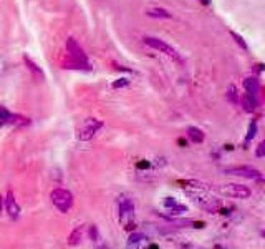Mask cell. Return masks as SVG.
I'll return each mask as SVG.
<instances>
[{
	"mask_svg": "<svg viewBox=\"0 0 265 249\" xmlns=\"http://www.w3.org/2000/svg\"><path fill=\"white\" fill-rule=\"evenodd\" d=\"M10 111L7 110L5 107H0V128L3 126V124H9V120H10Z\"/></svg>",
	"mask_w": 265,
	"mask_h": 249,
	"instance_id": "18",
	"label": "cell"
},
{
	"mask_svg": "<svg viewBox=\"0 0 265 249\" xmlns=\"http://www.w3.org/2000/svg\"><path fill=\"white\" fill-rule=\"evenodd\" d=\"M178 143H179V144H182V146H187V142H184L182 138H179V140H178Z\"/></svg>",
	"mask_w": 265,
	"mask_h": 249,
	"instance_id": "31",
	"label": "cell"
},
{
	"mask_svg": "<svg viewBox=\"0 0 265 249\" xmlns=\"http://www.w3.org/2000/svg\"><path fill=\"white\" fill-rule=\"evenodd\" d=\"M143 42H144V45H148V47L154 48V50H158L159 53H164V55H166V57L172 58V60H174V62L181 63V65H182V63H184V60H182V57H181L179 52L176 50L174 47H171L169 43L164 42V40L158 38V37H144V38H143Z\"/></svg>",
	"mask_w": 265,
	"mask_h": 249,
	"instance_id": "2",
	"label": "cell"
},
{
	"mask_svg": "<svg viewBox=\"0 0 265 249\" xmlns=\"http://www.w3.org/2000/svg\"><path fill=\"white\" fill-rule=\"evenodd\" d=\"M2 211H3V196L0 195V214H2Z\"/></svg>",
	"mask_w": 265,
	"mask_h": 249,
	"instance_id": "29",
	"label": "cell"
},
{
	"mask_svg": "<svg viewBox=\"0 0 265 249\" xmlns=\"http://www.w3.org/2000/svg\"><path fill=\"white\" fill-rule=\"evenodd\" d=\"M169 211V214L167 216H179V214H182V213H186L187 211V206L186 204H176L174 208H171V210H167Z\"/></svg>",
	"mask_w": 265,
	"mask_h": 249,
	"instance_id": "20",
	"label": "cell"
},
{
	"mask_svg": "<svg viewBox=\"0 0 265 249\" xmlns=\"http://www.w3.org/2000/svg\"><path fill=\"white\" fill-rule=\"evenodd\" d=\"M146 15H148V17H152V18H171L172 17V15L166 9H158V7H156V9L148 10Z\"/></svg>",
	"mask_w": 265,
	"mask_h": 249,
	"instance_id": "14",
	"label": "cell"
},
{
	"mask_svg": "<svg viewBox=\"0 0 265 249\" xmlns=\"http://www.w3.org/2000/svg\"><path fill=\"white\" fill-rule=\"evenodd\" d=\"M83 234H85V228L83 226H78L71 231L70 238H68V246L75 248V246H80V243L83 241Z\"/></svg>",
	"mask_w": 265,
	"mask_h": 249,
	"instance_id": "12",
	"label": "cell"
},
{
	"mask_svg": "<svg viewBox=\"0 0 265 249\" xmlns=\"http://www.w3.org/2000/svg\"><path fill=\"white\" fill-rule=\"evenodd\" d=\"M23 63L27 65V68H29V71H30L32 75H33L35 80H40V82H42V80H45V75H43L42 68H40L37 63H35L33 60L29 57V55H23Z\"/></svg>",
	"mask_w": 265,
	"mask_h": 249,
	"instance_id": "9",
	"label": "cell"
},
{
	"mask_svg": "<svg viewBox=\"0 0 265 249\" xmlns=\"http://www.w3.org/2000/svg\"><path fill=\"white\" fill-rule=\"evenodd\" d=\"M103 128V122L98 118H86L85 122L82 123V126L78 128V140L82 142H88L93 136L98 133Z\"/></svg>",
	"mask_w": 265,
	"mask_h": 249,
	"instance_id": "5",
	"label": "cell"
},
{
	"mask_svg": "<svg viewBox=\"0 0 265 249\" xmlns=\"http://www.w3.org/2000/svg\"><path fill=\"white\" fill-rule=\"evenodd\" d=\"M88 236H90V239L95 241V243H98V241H99V231H98V228H96L95 224L88 226Z\"/></svg>",
	"mask_w": 265,
	"mask_h": 249,
	"instance_id": "21",
	"label": "cell"
},
{
	"mask_svg": "<svg viewBox=\"0 0 265 249\" xmlns=\"http://www.w3.org/2000/svg\"><path fill=\"white\" fill-rule=\"evenodd\" d=\"M227 100L232 103V105H239V93H237V88L234 85L229 87V91H227Z\"/></svg>",
	"mask_w": 265,
	"mask_h": 249,
	"instance_id": "16",
	"label": "cell"
},
{
	"mask_svg": "<svg viewBox=\"0 0 265 249\" xmlns=\"http://www.w3.org/2000/svg\"><path fill=\"white\" fill-rule=\"evenodd\" d=\"M217 191L220 195L227 196V198H237V199H247V198H250V195H252L250 188L244 186V184H237V183L220 184L217 188Z\"/></svg>",
	"mask_w": 265,
	"mask_h": 249,
	"instance_id": "4",
	"label": "cell"
},
{
	"mask_svg": "<svg viewBox=\"0 0 265 249\" xmlns=\"http://www.w3.org/2000/svg\"><path fill=\"white\" fill-rule=\"evenodd\" d=\"M178 249H206V248L199 246V244H196V243H189V241H186V243H179Z\"/></svg>",
	"mask_w": 265,
	"mask_h": 249,
	"instance_id": "23",
	"label": "cell"
},
{
	"mask_svg": "<svg viewBox=\"0 0 265 249\" xmlns=\"http://www.w3.org/2000/svg\"><path fill=\"white\" fill-rule=\"evenodd\" d=\"M178 201H176V198H171V196H167V198H164L163 201V206L166 208V210H171V208H174Z\"/></svg>",
	"mask_w": 265,
	"mask_h": 249,
	"instance_id": "24",
	"label": "cell"
},
{
	"mask_svg": "<svg viewBox=\"0 0 265 249\" xmlns=\"http://www.w3.org/2000/svg\"><path fill=\"white\" fill-rule=\"evenodd\" d=\"M244 88H246V93L257 95L260 91V80L259 77H247L244 80Z\"/></svg>",
	"mask_w": 265,
	"mask_h": 249,
	"instance_id": "11",
	"label": "cell"
},
{
	"mask_svg": "<svg viewBox=\"0 0 265 249\" xmlns=\"http://www.w3.org/2000/svg\"><path fill=\"white\" fill-rule=\"evenodd\" d=\"M128 85H130V80H128V78H119V80H116V82H113L115 90H118V88H124Z\"/></svg>",
	"mask_w": 265,
	"mask_h": 249,
	"instance_id": "25",
	"label": "cell"
},
{
	"mask_svg": "<svg viewBox=\"0 0 265 249\" xmlns=\"http://www.w3.org/2000/svg\"><path fill=\"white\" fill-rule=\"evenodd\" d=\"M113 67H115V70H119V71H130L131 73V68H126V67H123V65H118L116 62H113Z\"/></svg>",
	"mask_w": 265,
	"mask_h": 249,
	"instance_id": "27",
	"label": "cell"
},
{
	"mask_svg": "<svg viewBox=\"0 0 265 249\" xmlns=\"http://www.w3.org/2000/svg\"><path fill=\"white\" fill-rule=\"evenodd\" d=\"M231 35H232V38L235 40V43H237V45H239L240 48H242V50H247L248 47H247L246 40L242 38V35H239V34H237V32H231Z\"/></svg>",
	"mask_w": 265,
	"mask_h": 249,
	"instance_id": "22",
	"label": "cell"
},
{
	"mask_svg": "<svg viewBox=\"0 0 265 249\" xmlns=\"http://www.w3.org/2000/svg\"><path fill=\"white\" fill-rule=\"evenodd\" d=\"M257 135V122L252 120V123L248 124V131H247V136H246V143H248L250 140H254Z\"/></svg>",
	"mask_w": 265,
	"mask_h": 249,
	"instance_id": "19",
	"label": "cell"
},
{
	"mask_svg": "<svg viewBox=\"0 0 265 249\" xmlns=\"http://www.w3.org/2000/svg\"><path fill=\"white\" fill-rule=\"evenodd\" d=\"M96 249H111L110 244H106V243H103V244H98V248Z\"/></svg>",
	"mask_w": 265,
	"mask_h": 249,
	"instance_id": "28",
	"label": "cell"
},
{
	"mask_svg": "<svg viewBox=\"0 0 265 249\" xmlns=\"http://www.w3.org/2000/svg\"><path fill=\"white\" fill-rule=\"evenodd\" d=\"M9 124H14V126H27V124H30V120L25 118V116L22 115H10V120H9Z\"/></svg>",
	"mask_w": 265,
	"mask_h": 249,
	"instance_id": "15",
	"label": "cell"
},
{
	"mask_svg": "<svg viewBox=\"0 0 265 249\" xmlns=\"http://www.w3.org/2000/svg\"><path fill=\"white\" fill-rule=\"evenodd\" d=\"M50 199L51 203H53V206L62 213H68L73 208V203H75V198L73 195H71V191L65 190V188H55V190L50 193Z\"/></svg>",
	"mask_w": 265,
	"mask_h": 249,
	"instance_id": "3",
	"label": "cell"
},
{
	"mask_svg": "<svg viewBox=\"0 0 265 249\" xmlns=\"http://www.w3.org/2000/svg\"><path fill=\"white\" fill-rule=\"evenodd\" d=\"M3 208H5L7 214L10 216V219H17L20 216V206L12 191L7 193V198L3 199Z\"/></svg>",
	"mask_w": 265,
	"mask_h": 249,
	"instance_id": "8",
	"label": "cell"
},
{
	"mask_svg": "<svg viewBox=\"0 0 265 249\" xmlns=\"http://www.w3.org/2000/svg\"><path fill=\"white\" fill-rule=\"evenodd\" d=\"M255 155H257V158H262V156H265V143H264V142H260V143H259Z\"/></svg>",
	"mask_w": 265,
	"mask_h": 249,
	"instance_id": "26",
	"label": "cell"
},
{
	"mask_svg": "<svg viewBox=\"0 0 265 249\" xmlns=\"http://www.w3.org/2000/svg\"><path fill=\"white\" fill-rule=\"evenodd\" d=\"M134 201L128 196H119L118 198V218L121 221L123 228L126 231L136 230V221H134Z\"/></svg>",
	"mask_w": 265,
	"mask_h": 249,
	"instance_id": "1",
	"label": "cell"
},
{
	"mask_svg": "<svg viewBox=\"0 0 265 249\" xmlns=\"http://www.w3.org/2000/svg\"><path fill=\"white\" fill-rule=\"evenodd\" d=\"M240 103H242L244 110L247 111V113H252V111L257 110V107H259V100H257V95H250V93H246L240 96Z\"/></svg>",
	"mask_w": 265,
	"mask_h": 249,
	"instance_id": "10",
	"label": "cell"
},
{
	"mask_svg": "<svg viewBox=\"0 0 265 249\" xmlns=\"http://www.w3.org/2000/svg\"><path fill=\"white\" fill-rule=\"evenodd\" d=\"M226 175L232 176H240V178H247V179H262L264 175L260 173V170H257L254 166H229L224 170Z\"/></svg>",
	"mask_w": 265,
	"mask_h": 249,
	"instance_id": "6",
	"label": "cell"
},
{
	"mask_svg": "<svg viewBox=\"0 0 265 249\" xmlns=\"http://www.w3.org/2000/svg\"><path fill=\"white\" fill-rule=\"evenodd\" d=\"M65 48H66L68 55H70L71 58L78 60L80 63H83V65L90 67V63H88V57H86L85 50H83V48L78 45V42H76L75 38H71V37H70V38H66V42H65Z\"/></svg>",
	"mask_w": 265,
	"mask_h": 249,
	"instance_id": "7",
	"label": "cell"
},
{
	"mask_svg": "<svg viewBox=\"0 0 265 249\" xmlns=\"http://www.w3.org/2000/svg\"><path fill=\"white\" fill-rule=\"evenodd\" d=\"M186 135H187V138H189L192 143H202L204 138H206L204 131L200 130V128H196V126H189V128H187Z\"/></svg>",
	"mask_w": 265,
	"mask_h": 249,
	"instance_id": "13",
	"label": "cell"
},
{
	"mask_svg": "<svg viewBox=\"0 0 265 249\" xmlns=\"http://www.w3.org/2000/svg\"><path fill=\"white\" fill-rule=\"evenodd\" d=\"M202 5H211V0H199Z\"/></svg>",
	"mask_w": 265,
	"mask_h": 249,
	"instance_id": "30",
	"label": "cell"
},
{
	"mask_svg": "<svg viewBox=\"0 0 265 249\" xmlns=\"http://www.w3.org/2000/svg\"><path fill=\"white\" fill-rule=\"evenodd\" d=\"M146 248H148V239H141V241H128L126 249H146Z\"/></svg>",
	"mask_w": 265,
	"mask_h": 249,
	"instance_id": "17",
	"label": "cell"
}]
</instances>
